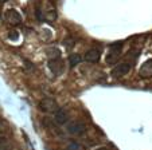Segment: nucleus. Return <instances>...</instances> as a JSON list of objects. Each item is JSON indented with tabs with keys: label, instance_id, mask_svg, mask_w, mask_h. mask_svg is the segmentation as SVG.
Returning <instances> with one entry per match:
<instances>
[{
	"label": "nucleus",
	"instance_id": "nucleus-1",
	"mask_svg": "<svg viewBox=\"0 0 152 150\" xmlns=\"http://www.w3.org/2000/svg\"><path fill=\"white\" fill-rule=\"evenodd\" d=\"M121 50H123V43L121 42H116L113 44H110L109 52L106 55V63L108 64H115L121 55Z\"/></svg>",
	"mask_w": 152,
	"mask_h": 150
},
{
	"label": "nucleus",
	"instance_id": "nucleus-2",
	"mask_svg": "<svg viewBox=\"0 0 152 150\" xmlns=\"http://www.w3.org/2000/svg\"><path fill=\"white\" fill-rule=\"evenodd\" d=\"M131 68H132V64L128 62H123V63H118V64H116L115 67L112 68V71H110V75H112L113 78H123L125 77L126 74L131 71Z\"/></svg>",
	"mask_w": 152,
	"mask_h": 150
},
{
	"label": "nucleus",
	"instance_id": "nucleus-3",
	"mask_svg": "<svg viewBox=\"0 0 152 150\" xmlns=\"http://www.w3.org/2000/svg\"><path fill=\"white\" fill-rule=\"evenodd\" d=\"M39 109L43 113H55L59 109L57 101L53 98H45L39 102Z\"/></svg>",
	"mask_w": 152,
	"mask_h": 150
},
{
	"label": "nucleus",
	"instance_id": "nucleus-4",
	"mask_svg": "<svg viewBox=\"0 0 152 150\" xmlns=\"http://www.w3.org/2000/svg\"><path fill=\"white\" fill-rule=\"evenodd\" d=\"M86 130V125L81 121H73L67 125V131L73 136H81Z\"/></svg>",
	"mask_w": 152,
	"mask_h": 150
},
{
	"label": "nucleus",
	"instance_id": "nucleus-5",
	"mask_svg": "<svg viewBox=\"0 0 152 150\" xmlns=\"http://www.w3.org/2000/svg\"><path fill=\"white\" fill-rule=\"evenodd\" d=\"M4 19H6L10 24H12V26H18V24L22 23V15H20L16 9L11 8L4 12Z\"/></svg>",
	"mask_w": 152,
	"mask_h": 150
},
{
	"label": "nucleus",
	"instance_id": "nucleus-6",
	"mask_svg": "<svg viewBox=\"0 0 152 150\" xmlns=\"http://www.w3.org/2000/svg\"><path fill=\"white\" fill-rule=\"evenodd\" d=\"M100 57H101V50L97 47H93V48H89V50L85 52L83 60H85V62H89V63H97L98 60H100Z\"/></svg>",
	"mask_w": 152,
	"mask_h": 150
},
{
	"label": "nucleus",
	"instance_id": "nucleus-7",
	"mask_svg": "<svg viewBox=\"0 0 152 150\" xmlns=\"http://www.w3.org/2000/svg\"><path fill=\"white\" fill-rule=\"evenodd\" d=\"M139 75L143 79H149L152 78V59H148L141 64L140 70H139Z\"/></svg>",
	"mask_w": 152,
	"mask_h": 150
},
{
	"label": "nucleus",
	"instance_id": "nucleus-8",
	"mask_svg": "<svg viewBox=\"0 0 152 150\" xmlns=\"http://www.w3.org/2000/svg\"><path fill=\"white\" fill-rule=\"evenodd\" d=\"M49 68L51 70V72L54 74V75H59L63 71V62L61 60V58H58V59H50Z\"/></svg>",
	"mask_w": 152,
	"mask_h": 150
},
{
	"label": "nucleus",
	"instance_id": "nucleus-9",
	"mask_svg": "<svg viewBox=\"0 0 152 150\" xmlns=\"http://www.w3.org/2000/svg\"><path fill=\"white\" fill-rule=\"evenodd\" d=\"M54 121L57 122L58 125H65L67 121H69V113H67L65 109L59 107L54 113Z\"/></svg>",
	"mask_w": 152,
	"mask_h": 150
},
{
	"label": "nucleus",
	"instance_id": "nucleus-10",
	"mask_svg": "<svg viewBox=\"0 0 152 150\" xmlns=\"http://www.w3.org/2000/svg\"><path fill=\"white\" fill-rule=\"evenodd\" d=\"M47 55L50 59H58V58H61V50H58L57 47H51L47 50Z\"/></svg>",
	"mask_w": 152,
	"mask_h": 150
},
{
	"label": "nucleus",
	"instance_id": "nucleus-11",
	"mask_svg": "<svg viewBox=\"0 0 152 150\" xmlns=\"http://www.w3.org/2000/svg\"><path fill=\"white\" fill-rule=\"evenodd\" d=\"M81 60H82V58H81L78 54H73V55H70V58H69V63H70V66H72V67L80 64Z\"/></svg>",
	"mask_w": 152,
	"mask_h": 150
},
{
	"label": "nucleus",
	"instance_id": "nucleus-12",
	"mask_svg": "<svg viewBox=\"0 0 152 150\" xmlns=\"http://www.w3.org/2000/svg\"><path fill=\"white\" fill-rule=\"evenodd\" d=\"M0 150H10V141L4 136H0Z\"/></svg>",
	"mask_w": 152,
	"mask_h": 150
},
{
	"label": "nucleus",
	"instance_id": "nucleus-13",
	"mask_svg": "<svg viewBox=\"0 0 152 150\" xmlns=\"http://www.w3.org/2000/svg\"><path fill=\"white\" fill-rule=\"evenodd\" d=\"M66 150H83V147L77 142H70L66 146Z\"/></svg>",
	"mask_w": 152,
	"mask_h": 150
},
{
	"label": "nucleus",
	"instance_id": "nucleus-14",
	"mask_svg": "<svg viewBox=\"0 0 152 150\" xmlns=\"http://www.w3.org/2000/svg\"><path fill=\"white\" fill-rule=\"evenodd\" d=\"M55 17H57V12H55L54 9H50V11L47 12V15H46V19L49 20V22H54Z\"/></svg>",
	"mask_w": 152,
	"mask_h": 150
},
{
	"label": "nucleus",
	"instance_id": "nucleus-15",
	"mask_svg": "<svg viewBox=\"0 0 152 150\" xmlns=\"http://www.w3.org/2000/svg\"><path fill=\"white\" fill-rule=\"evenodd\" d=\"M12 34H10L8 36H10V39H14V40H16L18 39V34H16V31H11Z\"/></svg>",
	"mask_w": 152,
	"mask_h": 150
},
{
	"label": "nucleus",
	"instance_id": "nucleus-16",
	"mask_svg": "<svg viewBox=\"0 0 152 150\" xmlns=\"http://www.w3.org/2000/svg\"><path fill=\"white\" fill-rule=\"evenodd\" d=\"M94 150H110V149L106 146H101V147H97V149H94Z\"/></svg>",
	"mask_w": 152,
	"mask_h": 150
},
{
	"label": "nucleus",
	"instance_id": "nucleus-17",
	"mask_svg": "<svg viewBox=\"0 0 152 150\" xmlns=\"http://www.w3.org/2000/svg\"><path fill=\"white\" fill-rule=\"evenodd\" d=\"M1 1H7V0H1Z\"/></svg>",
	"mask_w": 152,
	"mask_h": 150
}]
</instances>
